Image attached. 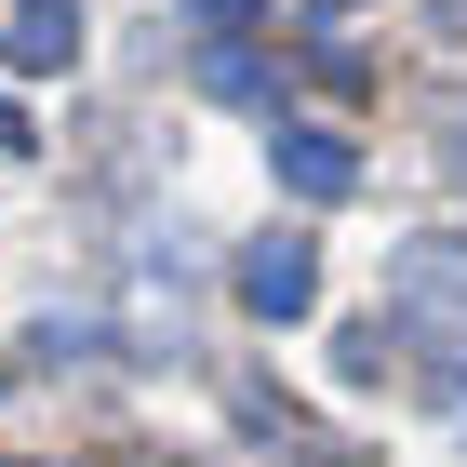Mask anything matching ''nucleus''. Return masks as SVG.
<instances>
[{
	"label": "nucleus",
	"mask_w": 467,
	"mask_h": 467,
	"mask_svg": "<svg viewBox=\"0 0 467 467\" xmlns=\"http://www.w3.org/2000/svg\"><path fill=\"white\" fill-rule=\"evenodd\" d=\"M241 307L307 321V307H321V254H307V241H254V254H241Z\"/></svg>",
	"instance_id": "nucleus-1"
},
{
	"label": "nucleus",
	"mask_w": 467,
	"mask_h": 467,
	"mask_svg": "<svg viewBox=\"0 0 467 467\" xmlns=\"http://www.w3.org/2000/svg\"><path fill=\"white\" fill-rule=\"evenodd\" d=\"M80 54V0H0V67H67Z\"/></svg>",
	"instance_id": "nucleus-2"
},
{
	"label": "nucleus",
	"mask_w": 467,
	"mask_h": 467,
	"mask_svg": "<svg viewBox=\"0 0 467 467\" xmlns=\"http://www.w3.org/2000/svg\"><path fill=\"white\" fill-rule=\"evenodd\" d=\"M281 187H294V201H348V187H360V147H348V134H307V120H281Z\"/></svg>",
	"instance_id": "nucleus-3"
},
{
	"label": "nucleus",
	"mask_w": 467,
	"mask_h": 467,
	"mask_svg": "<svg viewBox=\"0 0 467 467\" xmlns=\"http://www.w3.org/2000/svg\"><path fill=\"white\" fill-rule=\"evenodd\" d=\"M174 14H201V27H254L267 0H174Z\"/></svg>",
	"instance_id": "nucleus-4"
},
{
	"label": "nucleus",
	"mask_w": 467,
	"mask_h": 467,
	"mask_svg": "<svg viewBox=\"0 0 467 467\" xmlns=\"http://www.w3.org/2000/svg\"><path fill=\"white\" fill-rule=\"evenodd\" d=\"M0 147H27V108H14V94H0Z\"/></svg>",
	"instance_id": "nucleus-5"
}]
</instances>
